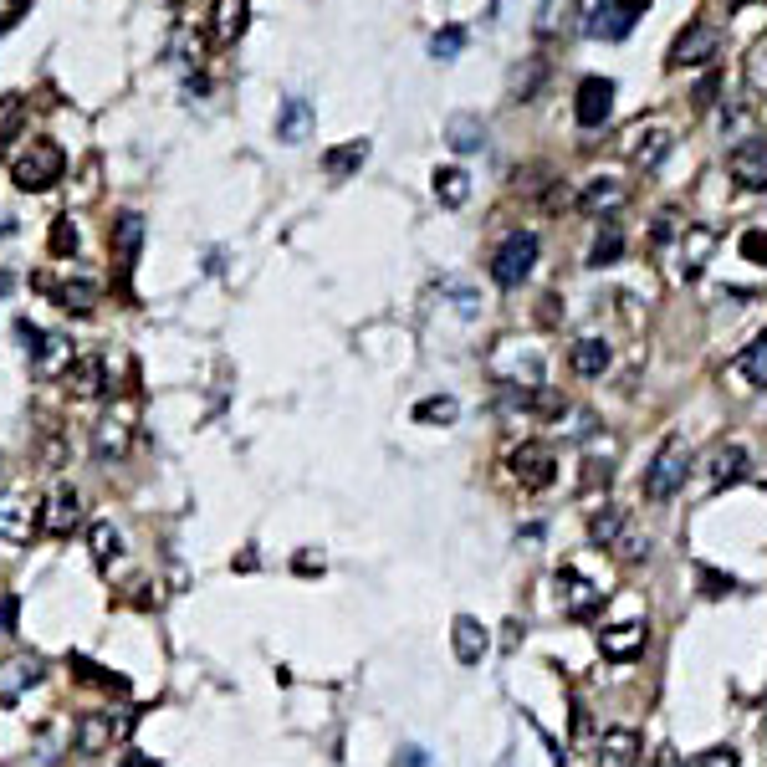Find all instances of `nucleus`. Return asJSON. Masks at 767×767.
Returning <instances> with one entry per match:
<instances>
[{
    "label": "nucleus",
    "mask_w": 767,
    "mask_h": 767,
    "mask_svg": "<svg viewBox=\"0 0 767 767\" xmlns=\"http://www.w3.org/2000/svg\"><path fill=\"white\" fill-rule=\"evenodd\" d=\"M711 98H716V77H706V82L696 87V108H706Z\"/></svg>",
    "instance_id": "nucleus-47"
},
{
    "label": "nucleus",
    "mask_w": 767,
    "mask_h": 767,
    "mask_svg": "<svg viewBox=\"0 0 767 767\" xmlns=\"http://www.w3.org/2000/svg\"><path fill=\"white\" fill-rule=\"evenodd\" d=\"M364 159H369V139H348V144H338V149L323 154V169H328L333 179H348V174L364 169Z\"/></svg>",
    "instance_id": "nucleus-28"
},
{
    "label": "nucleus",
    "mask_w": 767,
    "mask_h": 767,
    "mask_svg": "<svg viewBox=\"0 0 767 767\" xmlns=\"http://www.w3.org/2000/svg\"><path fill=\"white\" fill-rule=\"evenodd\" d=\"M404 767H425V752H420V747H410V752H404Z\"/></svg>",
    "instance_id": "nucleus-50"
},
{
    "label": "nucleus",
    "mask_w": 767,
    "mask_h": 767,
    "mask_svg": "<svg viewBox=\"0 0 767 767\" xmlns=\"http://www.w3.org/2000/svg\"><path fill=\"white\" fill-rule=\"evenodd\" d=\"M67 246H77V225H72V220H57V225H52V251L62 256Z\"/></svg>",
    "instance_id": "nucleus-43"
},
{
    "label": "nucleus",
    "mask_w": 767,
    "mask_h": 767,
    "mask_svg": "<svg viewBox=\"0 0 767 767\" xmlns=\"http://www.w3.org/2000/svg\"><path fill=\"white\" fill-rule=\"evenodd\" d=\"M31 358H36L31 369H36L41 379H62V374L72 369V358H77V353H72V338H62V333H47V338H41V348H36Z\"/></svg>",
    "instance_id": "nucleus-21"
},
{
    "label": "nucleus",
    "mask_w": 767,
    "mask_h": 767,
    "mask_svg": "<svg viewBox=\"0 0 767 767\" xmlns=\"http://www.w3.org/2000/svg\"><path fill=\"white\" fill-rule=\"evenodd\" d=\"M445 144L456 149V154H476L486 144V123L476 113H456V118L445 123Z\"/></svg>",
    "instance_id": "nucleus-27"
},
{
    "label": "nucleus",
    "mask_w": 767,
    "mask_h": 767,
    "mask_svg": "<svg viewBox=\"0 0 767 767\" xmlns=\"http://www.w3.org/2000/svg\"><path fill=\"white\" fill-rule=\"evenodd\" d=\"M507 471L522 491H548L558 481V456L548 445H537V440H522L512 456H507Z\"/></svg>",
    "instance_id": "nucleus-7"
},
{
    "label": "nucleus",
    "mask_w": 767,
    "mask_h": 767,
    "mask_svg": "<svg viewBox=\"0 0 767 767\" xmlns=\"http://www.w3.org/2000/svg\"><path fill=\"white\" fill-rule=\"evenodd\" d=\"M466 52V26H440L430 36V57L435 62H450V57H461Z\"/></svg>",
    "instance_id": "nucleus-39"
},
{
    "label": "nucleus",
    "mask_w": 767,
    "mask_h": 767,
    "mask_svg": "<svg viewBox=\"0 0 767 767\" xmlns=\"http://www.w3.org/2000/svg\"><path fill=\"white\" fill-rule=\"evenodd\" d=\"M133 435H139V394H118L103 420L93 425V456L98 461H123L133 450Z\"/></svg>",
    "instance_id": "nucleus-1"
},
{
    "label": "nucleus",
    "mask_w": 767,
    "mask_h": 767,
    "mask_svg": "<svg viewBox=\"0 0 767 767\" xmlns=\"http://www.w3.org/2000/svg\"><path fill=\"white\" fill-rule=\"evenodd\" d=\"M737 251H742L752 266H767V231H762V225H752V231H742Z\"/></svg>",
    "instance_id": "nucleus-41"
},
{
    "label": "nucleus",
    "mask_w": 767,
    "mask_h": 767,
    "mask_svg": "<svg viewBox=\"0 0 767 767\" xmlns=\"http://www.w3.org/2000/svg\"><path fill=\"white\" fill-rule=\"evenodd\" d=\"M0 624H6V629H16V599H6V604H0Z\"/></svg>",
    "instance_id": "nucleus-49"
},
{
    "label": "nucleus",
    "mask_w": 767,
    "mask_h": 767,
    "mask_svg": "<svg viewBox=\"0 0 767 767\" xmlns=\"http://www.w3.org/2000/svg\"><path fill=\"white\" fill-rule=\"evenodd\" d=\"M128 732H133V711H128V706L82 711V716H77V752H87V757L113 752V747H118Z\"/></svg>",
    "instance_id": "nucleus-4"
},
{
    "label": "nucleus",
    "mask_w": 767,
    "mask_h": 767,
    "mask_svg": "<svg viewBox=\"0 0 767 767\" xmlns=\"http://www.w3.org/2000/svg\"><path fill=\"white\" fill-rule=\"evenodd\" d=\"M573 6H578V0H543V11H537V21H532V31L537 36H558V31H568L573 26Z\"/></svg>",
    "instance_id": "nucleus-34"
},
{
    "label": "nucleus",
    "mask_w": 767,
    "mask_h": 767,
    "mask_svg": "<svg viewBox=\"0 0 767 767\" xmlns=\"http://www.w3.org/2000/svg\"><path fill=\"white\" fill-rule=\"evenodd\" d=\"M456 415H461L456 394H430V399H420V404H415V420H420V425H450Z\"/></svg>",
    "instance_id": "nucleus-36"
},
{
    "label": "nucleus",
    "mask_w": 767,
    "mask_h": 767,
    "mask_svg": "<svg viewBox=\"0 0 767 767\" xmlns=\"http://www.w3.org/2000/svg\"><path fill=\"white\" fill-rule=\"evenodd\" d=\"M246 0H215V11H210V31H215V41H241V31H246Z\"/></svg>",
    "instance_id": "nucleus-25"
},
{
    "label": "nucleus",
    "mask_w": 767,
    "mask_h": 767,
    "mask_svg": "<svg viewBox=\"0 0 767 767\" xmlns=\"http://www.w3.org/2000/svg\"><path fill=\"white\" fill-rule=\"evenodd\" d=\"M599 650L609 660H629L645 650V619H619V624H604L599 629Z\"/></svg>",
    "instance_id": "nucleus-18"
},
{
    "label": "nucleus",
    "mask_w": 767,
    "mask_h": 767,
    "mask_svg": "<svg viewBox=\"0 0 767 767\" xmlns=\"http://www.w3.org/2000/svg\"><path fill=\"white\" fill-rule=\"evenodd\" d=\"M624 200H629V185H624V179H589V190H583L573 205H578L583 215H614Z\"/></svg>",
    "instance_id": "nucleus-19"
},
{
    "label": "nucleus",
    "mask_w": 767,
    "mask_h": 767,
    "mask_svg": "<svg viewBox=\"0 0 767 767\" xmlns=\"http://www.w3.org/2000/svg\"><path fill=\"white\" fill-rule=\"evenodd\" d=\"M609 358H614V353H609L604 338H578L573 353H568V369H573L578 379H599V374L609 369Z\"/></svg>",
    "instance_id": "nucleus-24"
},
{
    "label": "nucleus",
    "mask_w": 767,
    "mask_h": 767,
    "mask_svg": "<svg viewBox=\"0 0 767 767\" xmlns=\"http://www.w3.org/2000/svg\"><path fill=\"white\" fill-rule=\"evenodd\" d=\"M640 752H645L640 732H629V727H614V732H604V737H599V747H594V762H599V767H635V762H640Z\"/></svg>",
    "instance_id": "nucleus-17"
},
{
    "label": "nucleus",
    "mask_w": 767,
    "mask_h": 767,
    "mask_svg": "<svg viewBox=\"0 0 767 767\" xmlns=\"http://www.w3.org/2000/svg\"><path fill=\"white\" fill-rule=\"evenodd\" d=\"M537 266V231H512L491 251V282L496 287H522Z\"/></svg>",
    "instance_id": "nucleus-5"
},
{
    "label": "nucleus",
    "mask_w": 767,
    "mask_h": 767,
    "mask_svg": "<svg viewBox=\"0 0 767 767\" xmlns=\"http://www.w3.org/2000/svg\"><path fill=\"white\" fill-rule=\"evenodd\" d=\"M87 543H93V563L108 568V563L118 558V548H123V537H118L113 522H93V527H87Z\"/></svg>",
    "instance_id": "nucleus-35"
},
{
    "label": "nucleus",
    "mask_w": 767,
    "mask_h": 767,
    "mask_svg": "<svg viewBox=\"0 0 767 767\" xmlns=\"http://www.w3.org/2000/svg\"><path fill=\"white\" fill-rule=\"evenodd\" d=\"M558 599H563V614L568 619H589L604 604V589H594V583L583 578L578 568H563L558 573Z\"/></svg>",
    "instance_id": "nucleus-14"
},
{
    "label": "nucleus",
    "mask_w": 767,
    "mask_h": 767,
    "mask_svg": "<svg viewBox=\"0 0 767 767\" xmlns=\"http://www.w3.org/2000/svg\"><path fill=\"white\" fill-rule=\"evenodd\" d=\"M640 11H645V0H599L583 31H589L594 41H624L629 31H635Z\"/></svg>",
    "instance_id": "nucleus-9"
},
{
    "label": "nucleus",
    "mask_w": 767,
    "mask_h": 767,
    "mask_svg": "<svg viewBox=\"0 0 767 767\" xmlns=\"http://www.w3.org/2000/svg\"><path fill=\"white\" fill-rule=\"evenodd\" d=\"M307 123H312V103H307V98H287L282 113H277V139H282V144H302Z\"/></svg>",
    "instance_id": "nucleus-30"
},
{
    "label": "nucleus",
    "mask_w": 767,
    "mask_h": 767,
    "mask_svg": "<svg viewBox=\"0 0 767 767\" xmlns=\"http://www.w3.org/2000/svg\"><path fill=\"white\" fill-rule=\"evenodd\" d=\"M21 6H26V0H0V26H11L21 16Z\"/></svg>",
    "instance_id": "nucleus-45"
},
{
    "label": "nucleus",
    "mask_w": 767,
    "mask_h": 767,
    "mask_svg": "<svg viewBox=\"0 0 767 767\" xmlns=\"http://www.w3.org/2000/svg\"><path fill=\"white\" fill-rule=\"evenodd\" d=\"M72 747H77V721H67V716L47 721V727L36 732V752H41V762H62Z\"/></svg>",
    "instance_id": "nucleus-23"
},
{
    "label": "nucleus",
    "mask_w": 767,
    "mask_h": 767,
    "mask_svg": "<svg viewBox=\"0 0 767 767\" xmlns=\"http://www.w3.org/2000/svg\"><path fill=\"white\" fill-rule=\"evenodd\" d=\"M747 466H752V456H747V450L732 440V445H716L711 450V486H737L742 476H747Z\"/></svg>",
    "instance_id": "nucleus-22"
},
{
    "label": "nucleus",
    "mask_w": 767,
    "mask_h": 767,
    "mask_svg": "<svg viewBox=\"0 0 767 767\" xmlns=\"http://www.w3.org/2000/svg\"><path fill=\"white\" fill-rule=\"evenodd\" d=\"M732 374L747 379V384H767V333H757V338L732 358Z\"/></svg>",
    "instance_id": "nucleus-29"
},
{
    "label": "nucleus",
    "mask_w": 767,
    "mask_h": 767,
    "mask_svg": "<svg viewBox=\"0 0 767 767\" xmlns=\"http://www.w3.org/2000/svg\"><path fill=\"white\" fill-rule=\"evenodd\" d=\"M624 532H629V517H624V507H599V512L589 517V537H594V548H614Z\"/></svg>",
    "instance_id": "nucleus-31"
},
{
    "label": "nucleus",
    "mask_w": 767,
    "mask_h": 767,
    "mask_svg": "<svg viewBox=\"0 0 767 767\" xmlns=\"http://www.w3.org/2000/svg\"><path fill=\"white\" fill-rule=\"evenodd\" d=\"M604 220H609V215H604ZM619 256H624V231L609 220L604 231H599V241H594V251H589V266H614Z\"/></svg>",
    "instance_id": "nucleus-38"
},
{
    "label": "nucleus",
    "mask_w": 767,
    "mask_h": 767,
    "mask_svg": "<svg viewBox=\"0 0 767 767\" xmlns=\"http://www.w3.org/2000/svg\"><path fill=\"white\" fill-rule=\"evenodd\" d=\"M450 645H456V660L461 665H481V655L491 650V635H486L471 614H456V624H450Z\"/></svg>",
    "instance_id": "nucleus-20"
},
{
    "label": "nucleus",
    "mask_w": 767,
    "mask_h": 767,
    "mask_svg": "<svg viewBox=\"0 0 767 767\" xmlns=\"http://www.w3.org/2000/svg\"><path fill=\"white\" fill-rule=\"evenodd\" d=\"M36 681H41V660L36 655H11L6 665H0V706H16Z\"/></svg>",
    "instance_id": "nucleus-16"
},
{
    "label": "nucleus",
    "mask_w": 767,
    "mask_h": 767,
    "mask_svg": "<svg viewBox=\"0 0 767 767\" xmlns=\"http://www.w3.org/2000/svg\"><path fill=\"white\" fill-rule=\"evenodd\" d=\"M36 532H41V502H31L21 491L0 496V553H16Z\"/></svg>",
    "instance_id": "nucleus-6"
},
{
    "label": "nucleus",
    "mask_w": 767,
    "mask_h": 767,
    "mask_svg": "<svg viewBox=\"0 0 767 767\" xmlns=\"http://www.w3.org/2000/svg\"><path fill=\"white\" fill-rule=\"evenodd\" d=\"M711 251H716V231H711V225H686V231H681V261H675V277L696 282L706 272Z\"/></svg>",
    "instance_id": "nucleus-12"
},
{
    "label": "nucleus",
    "mask_w": 767,
    "mask_h": 767,
    "mask_svg": "<svg viewBox=\"0 0 767 767\" xmlns=\"http://www.w3.org/2000/svg\"><path fill=\"white\" fill-rule=\"evenodd\" d=\"M727 169L742 190H767V144L762 139H747L727 154Z\"/></svg>",
    "instance_id": "nucleus-15"
},
{
    "label": "nucleus",
    "mask_w": 767,
    "mask_h": 767,
    "mask_svg": "<svg viewBox=\"0 0 767 767\" xmlns=\"http://www.w3.org/2000/svg\"><path fill=\"white\" fill-rule=\"evenodd\" d=\"M72 670L82 675V681H93V686H108V691H118V696L128 691V681H123V675H108V670H103V665H93V660H72Z\"/></svg>",
    "instance_id": "nucleus-40"
},
{
    "label": "nucleus",
    "mask_w": 767,
    "mask_h": 767,
    "mask_svg": "<svg viewBox=\"0 0 767 767\" xmlns=\"http://www.w3.org/2000/svg\"><path fill=\"white\" fill-rule=\"evenodd\" d=\"M650 767H686V762H681V757H675V752H670V747H660V752H655V762H650Z\"/></svg>",
    "instance_id": "nucleus-48"
},
{
    "label": "nucleus",
    "mask_w": 767,
    "mask_h": 767,
    "mask_svg": "<svg viewBox=\"0 0 767 767\" xmlns=\"http://www.w3.org/2000/svg\"><path fill=\"white\" fill-rule=\"evenodd\" d=\"M686 471H691L686 435H665L660 450L650 456V466H645V496H650V502H670V496L686 486Z\"/></svg>",
    "instance_id": "nucleus-3"
},
{
    "label": "nucleus",
    "mask_w": 767,
    "mask_h": 767,
    "mask_svg": "<svg viewBox=\"0 0 767 767\" xmlns=\"http://www.w3.org/2000/svg\"><path fill=\"white\" fill-rule=\"evenodd\" d=\"M57 307H67V312H77V318H87V312L98 307V287H93V282H67V287H57Z\"/></svg>",
    "instance_id": "nucleus-37"
},
{
    "label": "nucleus",
    "mask_w": 767,
    "mask_h": 767,
    "mask_svg": "<svg viewBox=\"0 0 767 767\" xmlns=\"http://www.w3.org/2000/svg\"><path fill=\"white\" fill-rule=\"evenodd\" d=\"M721 52V31L706 26V21H691L681 36H675V47H670V67H701Z\"/></svg>",
    "instance_id": "nucleus-10"
},
{
    "label": "nucleus",
    "mask_w": 767,
    "mask_h": 767,
    "mask_svg": "<svg viewBox=\"0 0 767 767\" xmlns=\"http://www.w3.org/2000/svg\"><path fill=\"white\" fill-rule=\"evenodd\" d=\"M701 583H706V594H711V599H721V594H732V589H737L732 578H721V573H711V568H701Z\"/></svg>",
    "instance_id": "nucleus-44"
},
{
    "label": "nucleus",
    "mask_w": 767,
    "mask_h": 767,
    "mask_svg": "<svg viewBox=\"0 0 767 767\" xmlns=\"http://www.w3.org/2000/svg\"><path fill=\"white\" fill-rule=\"evenodd\" d=\"M609 113H614V82L609 77H583L578 82V98H573L578 128H604Z\"/></svg>",
    "instance_id": "nucleus-11"
},
{
    "label": "nucleus",
    "mask_w": 767,
    "mask_h": 767,
    "mask_svg": "<svg viewBox=\"0 0 767 767\" xmlns=\"http://www.w3.org/2000/svg\"><path fill=\"white\" fill-rule=\"evenodd\" d=\"M691 767H742V757H737L732 747H706Z\"/></svg>",
    "instance_id": "nucleus-42"
},
{
    "label": "nucleus",
    "mask_w": 767,
    "mask_h": 767,
    "mask_svg": "<svg viewBox=\"0 0 767 767\" xmlns=\"http://www.w3.org/2000/svg\"><path fill=\"white\" fill-rule=\"evenodd\" d=\"M670 149V133L665 128H650V133H629V159H635L640 169H655Z\"/></svg>",
    "instance_id": "nucleus-32"
},
{
    "label": "nucleus",
    "mask_w": 767,
    "mask_h": 767,
    "mask_svg": "<svg viewBox=\"0 0 767 767\" xmlns=\"http://www.w3.org/2000/svg\"><path fill=\"white\" fill-rule=\"evenodd\" d=\"M82 527V491L72 481H57L41 502V532L47 537H72Z\"/></svg>",
    "instance_id": "nucleus-8"
},
{
    "label": "nucleus",
    "mask_w": 767,
    "mask_h": 767,
    "mask_svg": "<svg viewBox=\"0 0 767 767\" xmlns=\"http://www.w3.org/2000/svg\"><path fill=\"white\" fill-rule=\"evenodd\" d=\"M139 241H144V220L139 215H118V231H113V256H118V272L128 277L133 272V256H139Z\"/></svg>",
    "instance_id": "nucleus-26"
},
{
    "label": "nucleus",
    "mask_w": 767,
    "mask_h": 767,
    "mask_svg": "<svg viewBox=\"0 0 767 767\" xmlns=\"http://www.w3.org/2000/svg\"><path fill=\"white\" fill-rule=\"evenodd\" d=\"M62 384H67L72 399H98V394H108V364L98 353H77L72 369L62 374Z\"/></svg>",
    "instance_id": "nucleus-13"
},
{
    "label": "nucleus",
    "mask_w": 767,
    "mask_h": 767,
    "mask_svg": "<svg viewBox=\"0 0 767 767\" xmlns=\"http://www.w3.org/2000/svg\"><path fill=\"white\" fill-rule=\"evenodd\" d=\"M6 292H11V277H6V272H0V297H6Z\"/></svg>",
    "instance_id": "nucleus-51"
},
{
    "label": "nucleus",
    "mask_w": 767,
    "mask_h": 767,
    "mask_svg": "<svg viewBox=\"0 0 767 767\" xmlns=\"http://www.w3.org/2000/svg\"><path fill=\"white\" fill-rule=\"evenodd\" d=\"M435 200L450 205V210L466 205V200H471V174L456 169V164H450V169H435Z\"/></svg>",
    "instance_id": "nucleus-33"
},
{
    "label": "nucleus",
    "mask_w": 767,
    "mask_h": 767,
    "mask_svg": "<svg viewBox=\"0 0 767 767\" xmlns=\"http://www.w3.org/2000/svg\"><path fill=\"white\" fill-rule=\"evenodd\" d=\"M118 767H159V762H154V757H144V752H123V757H118Z\"/></svg>",
    "instance_id": "nucleus-46"
},
{
    "label": "nucleus",
    "mask_w": 767,
    "mask_h": 767,
    "mask_svg": "<svg viewBox=\"0 0 767 767\" xmlns=\"http://www.w3.org/2000/svg\"><path fill=\"white\" fill-rule=\"evenodd\" d=\"M62 174H67V159H62V149L52 139H26V149L11 154V179H16V190H26V195L52 190Z\"/></svg>",
    "instance_id": "nucleus-2"
}]
</instances>
